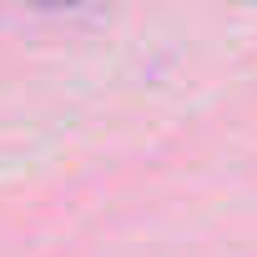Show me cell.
Here are the masks:
<instances>
[{"mask_svg": "<svg viewBox=\"0 0 257 257\" xmlns=\"http://www.w3.org/2000/svg\"><path fill=\"white\" fill-rule=\"evenodd\" d=\"M36 6H76V0H36Z\"/></svg>", "mask_w": 257, "mask_h": 257, "instance_id": "obj_1", "label": "cell"}]
</instances>
